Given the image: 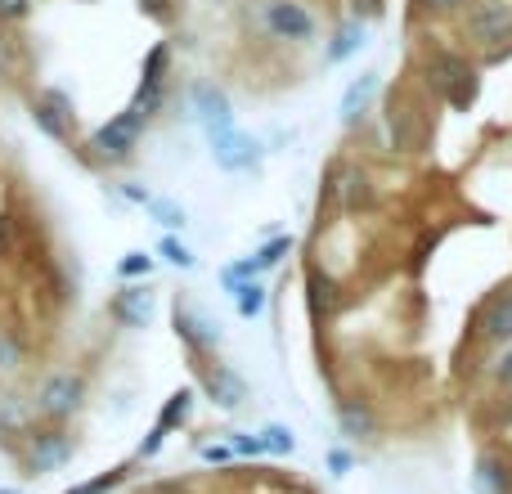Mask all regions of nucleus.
I'll list each match as a JSON object with an SVG mask.
<instances>
[{
  "instance_id": "f257e3e1",
  "label": "nucleus",
  "mask_w": 512,
  "mask_h": 494,
  "mask_svg": "<svg viewBox=\"0 0 512 494\" xmlns=\"http://www.w3.org/2000/svg\"><path fill=\"white\" fill-rule=\"evenodd\" d=\"M427 77H432V86L441 90L454 108H468L472 95H477V72H472L459 54H436L432 68H427Z\"/></svg>"
},
{
  "instance_id": "f03ea898",
  "label": "nucleus",
  "mask_w": 512,
  "mask_h": 494,
  "mask_svg": "<svg viewBox=\"0 0 512 494\" xmlns=\"http://www.w3.org/2000/svg\"><path fill=\"white\" fill-rule=\"evenodd\" d=\"M81 396H86V387H81L77 373H54V378H45L41 396H36V409H41L45 418H68L81 409Z\"/></svg>"
},
{
  "instance_id": "7ed1b4c3",
  "label": "nucleus",
  "mask_w": 512,
  "mask_h": 494,
  "mask_svg": "<svg viewBox=\"0 0 512 494\" xmlns=\"http://www.w3.org/2000/svg\"><path fill=\"white\" fill-rule=\"evenodd\" d=\"M265 27L274 36H283V41H310L315 36V14L306 5H297V0H270L265 5Z\"/></svg>"
},
{
  "instance_id": "20e7f679",
  "label": "nucleus",
  "mask_w": 512,
  "mask_h": 494,
  "mask_svg": "<svg viewBox=\"0 0 512 494\" xmlns=\"http://www.w3.org/2000/svg\"><path fill=\"white\" fill-rule=\"evenodd\" d=\"M144 122H149V117H140L135 108H126V113H117L108 126H99L95 140H90V144H95V149L104 153V158H122V153H131V144L140 140Z\"/></svg>"
},
{
  "instance_id": "39448f33",
  "label": "nucleus",
  "mask_w": 512,
  "mask_h": 494,
  "mask_svg": "<svg viewBox=\"0 0 512 494\" xmlns=\"http://www.w3.org/2000/svg\"><path fill=\"white\" fill-rule=\"evenodd\" d=\"M212 153H216V162H221L225 171H248L261 162V144L252 140V135H243V131H221V135H212Z\"/></svg>"
},
{
  "instance_id": "423d86ee",
  "label": "nucleus",
  "mask_w": 512,
  "mask_h": 494,
  "mask_svg": "<svg viewBox=\"0 0 512 494\" xmlns=\"http://www.w3.org/2000/svg\"><path fill=\"white\" fill-rule=\"evenodd\" d=\"M32 117L50 140H59V144L72 140V113H68V99H63L59 90H45V95L32 104Z\"/></svg>"
},
{
  "instance_id": "0eeeda50",
  "label": "nucleus",
  "mask_w": 512,
  "mask_h": 494,
  "mask_svg": "<svg viewBox=\"0 0 512 494\" xmlns=\"http://www.w3.org/2000/svg\"><path fill=\"white\" fill-rule=\"evenodd\" d=\"M194 108H198V122L207 126V135H221L234 126V108H230V95L216 86H194Z\"/></svg>"
},
{
  "instance_id": "6e6552de",
  "label": "nucleus",
  "mask_w": 512,
  "mask_h": 494,
  "mask_svg": "<svg viewBox=\"0 0 512 494\" xmlns=\"http://www.w3.org/2000/svg\"><path fill=\"white\" fill-rule=\"evenodd\" d=\"M162 72H167V45H153L149 59H144V86H140V95H135V104H131L140 117H149L153 108H158V99H162Z\"/></svg>"
},
{
  "instance_id": "1a4fd4ad",
  "label": "nucleus",
  "mask_w": 512,
  "mask_h": 494,
  "mask_svg": "<svg viewBox=\"0 0 512 494\" xmlns=\"http://www.w3.org/2000/svg\"><path fill=\"white\" fill-rule=\"evenodd\" d=\"M72 454V441L59 432H45V436H32V454H27V463H32V472H54L59 463H68Z\"/></svg>"
},
{
  "instance_id": "9d476101",
  "label": "nucleus",
  "mask_w": 512,
  "mask_h": 494,
  "mask_svg": "<svg viewBox=\"0 0 512 494\" xmlns=\"http://www.w3.org/2000/svg\"><path fill=\"white\" fill-rule=\"evenodd\" d=\"M113 310H117V319H126L131 328H144L149 324V315H153V288H144V283L122 288L117 292V301H113Z\"/></svg>"
},
{
  "instance_id": "9b49d317",
  "label": "nucleus",
  "mask_w": 512,
  "mask_h": 494,
  "mask_svg": "<svg viewBox=\"0 0 512 494\" xmlns=\"http://www.w3.org/2000/svg\"><path fill=\"white\" fill-rule=\"evenodd\" d=\"M472 32H477L481 41H504V36L512 32V9L504 5V0H490L486 9L472 14Z\"/></svg>"
},
{
  "instance_id": "f8f14e48",
  "label": "nucleus",
  "mask_w": 512,
  "mask_h": 494,
  "mask_svg": "<svg viewBox=\"0 0 512 494\" xmlns=\"http://www.w3.org/2000/svg\"><path fill=\"white\" fill-rule=\"evenodd\" d=\"M207 391H212V400L221 409H234V405L248 400V382H243L234 369H212L207 373Z\"/></svg>"
},
{
  "instance_id": "ddd939ff",
  "label": "nucleus",
  "mask_w": 512,
  "mask_h": 494,
  "mask_svg": "<svg viewBox=\"0 0 512 494\" xmlns=\"http://www.w3.org/2000/svg\"><path fill=\"white\" fill-rule=\"evenodd\" d=\"M373 95H378V72H364V77H355L351 86H346V95H342V117H346V122H355V117H360V108L369 104Z\"/></svg>"
},
{
  "instance_id": "4468645a",
  "label": "nucleus",
  "mask_w": 512,
  "mask_h": 494,
  "mask_svg": "<svg viewBox=\"0 0 512 494\" xmlns=\"http://www.w3.org/2000/svg\"><path fill=\"white\" fill-rule=\"evenodd\" d=\"M306 288H310V306H315V315H333L337 306H342V292H337V283L328 279L324 270H315L306 279Z\"/></svg>"
},
{
  "instance_id": "2eb2a0df",
  "label": "nucleus",
  "mask_w": 512,
  "mask_h": 494,
  "mask_svg": "<svg viewBox=\"0 0 512 494\" xmlns=\"http://www.w3.org/2000/svg\"><path fill=\"white\" fill-rule=\"evenodd\" d=\"M337 427H342V436H369L373 414L360 405V400H342V405H337Z\"/></svg>"
},
{
  "instance_id": "dca6fc26",
  "label": "nucleus",
  "mask_w": 512,
  "mask_h": 494,
  "mask_svg": "<svg viewBox=\"0 0 512 494\" xmlns=\"http://www.w3.org/2000/svg\"><path fill=\"white\" fill-rule=\"evenodd\" d=\"M486 342H512V292L490 306V315H486Z\"/></svg>"
},
{
  "instance_id": "f3484780",
  "label": "nucleus",
  "mask_w": 512,
  "mask_h": 494,
  "mask_svg": "<svg viewBox=\"0 0 512 494\" xmlns=\"http://www.w3.org/2000/svg\"><path fill=\"white\" fill-rule=\"evenodd\" d=\"M364 45V23H346V27H337V36H333V45H328V63H346L355 50Z\"/></svg>"
},
{
  "instance_id": "a211bd4d",
  "label": "nucleus",
  "mask_w": 512,
  "mask_h": 494,
  "mask_svg": "<svg viewBox=\"0 0 512 494\" xmlns=\"http://www.w3.org/2000/svg\"><path fill=\"white\" fill-rule=\"evenodd\" d=\"M477 490L481 494H508V472L499 459H481L477 468Z\"/></svg>"
},
{
  "instance_id": "6ab92c4d",
  "label": "nucleus",
  "mask_w": 512,
  "mask_h": 494,
  "mask_svg": "<svg viewBox=\"0 0 512 494\" xmlns=\"http://www.w3.org/2000/svg\"><path fill=\"white\" fill-rule=\"evenodd\" d=\"M337 203L342 207H364L369 203V180H364L360 171H346L342 185H337Z\"/></svg>"
},
{
  "instance_id": "aec40b11",
  "label": "nucleus",
  "mask_w": 512,
  "mask_h": 494,
  "mask_svg": "<svg viewBox=\"0 0 512 494\" xmlns=\"http://www.w3.org/2000/svg\"><path fill=\"white\" fill-rule=\"evenodd\" d=\"M256 454H292V432L288 427H265L256 436Z\"/></svg>"
},
{
  "instance_id": "412c9836",
  "label": "nucleus",
  "mask_w": 512,
  "mask_h": 494,
  "mask_svg": "<svg viewBox=\"0 0 512 494\" xmlns=\"http://www.w3.org/2000/svg\"><path fill=\"white\" fill-rule=\"evenodd\" d=\"M149 212L158 216V225H167V230L185 225V212H180V203H171V198H149Z\"/></svg>"
},
{
  "instance_id": "4be33fe9",
  "label": "nucleus",
  "mask_w": 512,
  "mask_h": 494,
  "mask_svg": "<svg viewBox=\"0 0 512 494\" xmlns=\"http://www.w3.org/2000/svg\"><path fill=\"white\" fill-rule=\"evenodd\" d=\"M234 292H239V310H243V315H261V306H265V288H261V283H239V288H234Z\"/></svg>"
},
{
  "instance_id": "5701e85b",
  "label": "nucleus",
  "mask_w": 512,
  "mask_h": 494,
  "mask_svg": "<svg viewBox=\"0 0 512 494\" xmlns=\"http://www.w3.org/2000/svg\"><path fill=\"white\" fill-rule=\"evenodd\" d=\"M185 409H189V391H180V396H171L167 414H162V418H158V427H153V432H162V436H167V432H171V427H176V423H180V418H185Z\"/></svg>"
},
{
  "instance_id": "b1692460",
  "label": "nucleus",
  "mask_w": 512,
  "mask_h": 494,
  "mask_svg": "<svg viewBox=\"0 0 512 494\" xmlns=\"http://www.w3.org/2000/svg\"><path fill=\"white\" fill-rule=\"evenodd\" d=\"M288 247H292V239H288V234H279V239H274V243H265L261 252L252 256V270H265V265H274L283 252H288Z\"/></svg>"
},
{
  "instance_id": "393cba45",
  "label": "nucleus",
  "mask_w": 512,
  "mask_h": 494,
  "mask_svg": "<svg viewBox=\"0 0 512 494\" xmlns=\"http://www.w3.org/2000/svg\"><path fill=\"white\" fill-rule=\"evenodd\" d=\"M14 247H18V221L0 212V256H14Z\"/></svg>"
},
{
  "instance_id": "a878e982",
  "label": "nucleus",
  "mask_w": 512,
  "mask_h": 494,
  "mask_svg": "<svg viewBox=\"0 0 512 494\" xmlns=\"http://www.w3.org/2000/svg\"><path fill=\"white\" fill-rule=\"evenodd\" d=\"M162 256H167L171 265H180V270H189V265H194V256H189V247L180 239H162Z\"/></svg>"
},
{
  "instance_id": "bb28decb",
  "label": "nucleus",
  "mask_w": 512,
  "mask_h": 494,
  "mask_svg": "<svg viewBox=\"0 0 512 494\" xmlns=\"http://www.w3.org/2000/svg\"><path fill=\"white\" fill-rule=\"evenodd\" d=\"M252 274H256V270H252V261H239V265H225V270H221V283H225V288H230V292H234V288H239V283H248V279H252Z\"/></svg>"
},
{
  "instance_id": "cd10ccee",
  "label": "nucleus",
  "mask_w": 512,
  "mask_h": 494,
  "mask_svg": "<svg viewBox=\"0 0 512 494\" xmlns=\"http://www.w3.org/2000/svg\"><path fill=\"white\" fill-rule=\"evenodd\" d=\"M149 256H144V252H131V256H122V265H117V274H122V279H135V274H144V270H149Z\"/></svg>"
},
{
  "instance_id": "c85d7f7f",
  "label": "nucleus",
  "mask_w": 512,
  "mask_h": 494,
  "mask_svg": "<svg viewBox=\"0 0 512 494\" xmlns=\"http://www.w3.org/2000/svg\"><path fill=\"white\" fill-rule=\"evenodd\" d=\"M14 364H18V342L0 328V369H14Z\"/></svg>"
},
{
  "instance_id": "c756f323",
  "label": "nucleus",
  "mask_w": 512,
  "mask_h": 494,
  "mask_svg": "<svg viewBox=\"0 0 512 494\" xmlns=\"http://www.w3.org/2000/svg\"><path fill=\"white\" fill-rule=\"evenodd\" d=\"M0 423H5V427H23V405H18L14 396L0 405Z\"/></svg>"
},
{
  "instance_id": "7c9ffc66",
  "label": "nucleus",
  "mask_w": 512,
  "mask_h": 494,
  "mask_svg": "<svg viewBox=\"0 0 512 494\" xmlns=\"http://www.w3.org/2000/svg\"><path fill=\"white\" fill-rule=\"evenodd\" d=\"M117 481V472H108V477H99V481H86V486H77V490H68V494H104L108 486Z\"/></svg>"
},
{
  "instance_id": "2f4dec72",
  "label": "nucleus",
  "mask_w": 512,
  "mask_h": 494,
  "mask_svg": "<svg viewBox=\"0 0 512 494\" xmlns=\"http://www.w3.org/2000/svg\"><path fill=\"white\" fill-rule=\"evenodd\" d=\"M32 9V0H0V18H23Z\"/></svg>"
},
{
  "instance_id": "473e14b6",
  "label": "nucleus",
  "mask_w": 512,
  "mask_h": 494,
  "mask_svg": "<svg viewBox=\"0 0 512 494\" xmlns=\"http://www.w3.org/2000/svg\"><path fill=\"white\" fill-rule=\"evenodd\" d=\"M382 14V0H355V18H360V23H364V18H378Z\"/></svg>"
},
{
  "instance_id": "72a5a7b5",
  "label": "nucleus",
  "mask_w": 512,
  "mask_h": 494,
  "mask_svg": "<svg viewBox=\"0 0 512 494\" xmlns=\"http://www.w3.org/2000/svg\"><path fill=\"white\" fill-rule=\"evenodd\" d=\"M328 468H333L337 477H342V472L351 468V454H346V450H333V454H328Z\"/></svg>"
},
{
  "instance_id": "f704fd0d",
  "label": "nucleus",
  "mask_w": 512,
  "mask_h": 494,
  "mask_svg": "<svg viewBox=\"0 0 512 494\" xmlns=\"http://www.w3.org/2000/svg\"><path fill=\"white\" fill-rule=\"evenodd\" d=\"M230 450H239V454H256V436H234Z\"/></svg>"
},
{
  "instance_id": "c9c22d12",
  "label": "nucleus",
  "mask_w": 512,
  "mask_h": 494,
  "mask_svg": "<svg viewBox=\"0 0 512 494\" xmlns=\"http://www.w3.org/2000/svg\"><path fill=\"white\" fill-rule=\"evenodd\" d=\"M463 5V0H423V9H432V14H441V9H454Z\"/></svg>"
},
{
  "instance_id": "e433bc0d",
  "label": "nucleus",
  "mask_w": 512,
  "mask_h": 494,
  "mask_svg": "<svg viewBox=\"0 0 512 494\" xmlns=\"http://www.w3.org/2000/svg\"><path fill=\"white\" fill-rule=\"evenodd\" d=\"M122 194H126V198H135V203H149V194H144L140 185H122Z\"/></svg>"
},
{
  "instance_id": "4c0bfd02",
  "label": "nucleus",
  "mask_w": 512,
  "mask_h": 494,
  "mask_svg": "<svg viewBox=\"0 0 512 494\" xmlns=\"http://www.w3.org/2000/svg\"><path fill=\"white\" fill-rule=\"evenodd\" d=\"M230 454H234V450H207L203 459H207V463H225V459H230Z\"/></svg>"
},
{
  "instance_id": "58836bf2",
  "label": "nucleus",
  "mask_w": 512,
  "mask_h": 494,
  "mask_svg": "<svg viewBox=\"0 0 512 494\" xmlns=\"http://www.w3.org/2000/svg\"><path fill=\"white\" fill-rule=\"evenodd\" d=\"M499 378H504V382H512V355L504 360V369H499Z\"/></svg>"
},
{
  "instance_id": "ea45409f",
  "label": "nucleus",
  "mask_w": 512,
  "mask_h": 494,
  "mask_svg": "<svg viewBox=\"0 0 512 494\" xmlns=\"http://www.w3.org/2000/svg\"><path fill=\"white\" fill-rule=\"evenodd\" d=\"M0 494H14V490H0Z\"/></svg>"
}]
</instances>
